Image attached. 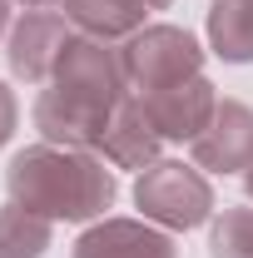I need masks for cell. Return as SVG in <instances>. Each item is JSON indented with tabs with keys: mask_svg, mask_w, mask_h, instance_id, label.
I'll return each instance as SVG.
<instances>
[{
	"mask_svg": "<svg viewBox=\"0 0 253 258\" xmlns=\"http://www.w3.org/2000/svg\"><path fill=\"white\" fill-rule=\"evenodd\" d=\"M10 194L25 199L30 214H55V219H90L109 209L114 179L95 159H75L60 149H25L10 164Z\"/></svg>",
	"mask_w": 253,
	"mask_h": 258,
	"instance_id": "obj_1",
	"label": "cell"
},
{
	"mask_svg": "<svg viewBox=\"0 0 253 258\" xmlns=\"http://www.w3.org/2000/svg\"><path fill=\"white\" fill-rule=\"evenodd\" d=\"M194 64H199V45H194L189 35L179 30H144L134 45H129L124 55V80L129 85H139V90H169V85H184V75H194Z\"/></svg>",
	"mask_w": 253,
	"mask_h": 258,
	"instance_id": "obj_2",
	"label": "cell"
},
{
	"mask_svg": "<svg viewBox=\"0 0 253 258\" xmlns=\"http://www.w3.org/2000/svg\"><path fill=\"white\" fill-rule=\"evenodd\" d=\"M139 209L164 219V224L189 228L209 214V184L194 169H184V164H154L139 179Z\"/></svg>",
	"mask_w": 253,
	"mask_h": 258,
	"instance_id": "obj_3",
	"label": "cell"
},
{
	"mask_svg": "<svg viewBox=\"0 0 253 258\" xmlns=\"http://www.w3.org/2000/svg\"><path fill=\"white\" fill-rule=\"evenodd\" d=\"M65 50V20L60 15H25V25L15 30V50L10 60L25 80H45L50 70H60Z\"/></svg>",
	"mask_w": 253,
	"mask_h": 258,
	"instance_id": "obj_4",
	"label": "cell"
},
{
	"mask_svg": "<svg viewBox=\"0 0 253 258\" xmlns=\"http://www.w3.org/2000/svg\"><path fill=\"white\" fill-rule=\"evenodd\" d=\"M75 258H174V248H169V238H159V233H149V228L109 224V228L85 233Z\"/></svg>",
	"mask_w": 253,
	"mask_h": 258,
	"instance_id": "obj_5",
	"label": "cell"
},
{
	"mask_svg": "<svg viewBox=\"0 0 253 258\" xmlns=\"http://www.w3.org/2000/svg\"><path fill=\"white\" fill-rule=\"evenodd\" d=\"M209 30L223 60H253V0H214Z\"/></svg>",
	"mask_w": 253,
	"mask_h": 258,
	"instance_id": "obj_6",
	"label": "cell"
},
{
	"mask_svg": "<svg viewBox=\"0 0 253 258\" xmlns=\"http://www.w3.org/2000/svg\"><path fill=\"white\" fill-rule=\"evenodd\" d=\"M214 124H219V129H248V124H253V114L243 109V104H219V109H214ZM194 144H199V159L214 164V169H238V164L248 159V149H238V144H233V134H228V139L199 134Z\"/></svg>",
	"mask_w": 253,
	"mask_h": 258,
	"instance_id": "obj_7",
	"label": "cell"
},
{
	"mask_svg": "<svg viewBox=\"0 0 253 258\" xmlns=\"http://www.w3.org/2000/svg\"><path fill=\"white\" fill-rule=\"evenodd\" d=\"M214 258H253V214H228L214 228Z\"/></svg>",
	"mask_w": 253,
	"mask_h": 258,
	"instance_id": "obj_8",
	"label": "cell"
},
{
	"mask_svg": "<svg viewBox=\"0 0 253 258\" xmlns=\"http://www.w3.org/2000/svg\"><path fill=\"white\" fill-rule=\"evenodd\" d=\"M10 119H15V104H10V95H5V85H0V139L10 134Z\"/></svg>",
	"mask_w": 253,
	"mask_h": 258,
	"instance_id": "obj_9",
	"label": "cell"
},
{
	"mask_svg": "<svg viewBox=\"0 0 253 258\" xmlns=\"http://www.w3.org/2000/svg\"><path fill=\"white\" fill-rule=\"evenodd\" d=\"M0 30H5V5H0Z\"/></svg>",
	"mask_w": 253,
	"mask_h": 258,
	"instance_id": "obj_10",
	"label": "cell"
},
{
	"mask_svg": "<svg viewBox=\"0 0 253 258\" xmlns=\"http://www.w3.org/2000/svg\"><path fill=\"white\" fill-rule=\"evenodd\" d=\"M248 179H253V174H248Z\"/></svg>",
	"mask_w": 253,
	"mask_h": 258,
	"instance_id": "obj_11",
	"label": "cell"
}]
</instances>
